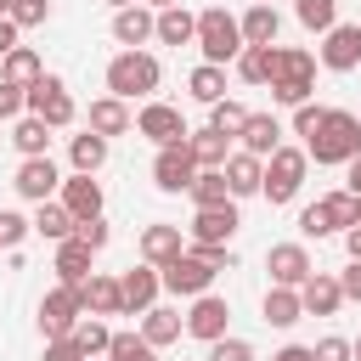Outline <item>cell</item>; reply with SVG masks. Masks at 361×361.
Segmentation results:
<instances>
[{"mask_svg": "<svg viewBox=\"0 0 361 361\" xmlns=\"http://www.w3.org/2000/svg\"><path fill=\"white\" fill-rule=\"evenodd\" d=\"M28 226H34L39 237H51V243H68V237H73V214H68V209H62L56 197H51V203H39Z\"/></svg>", "mask_w": 361, "mask_h": 361, "instance_id": "obj_35", "label": "cell"}, {"mask_svg": "<svg viewBox=\"0 0 361 361\" xmlns=\"http://www.w3.org/2000/svg\"><path fill=\"white\" fill-rule=\"evenodd\" d=\"M259 6H271V0H259Z\"/></svg>", "mask_w": 361, "mask_h": 361, "instance_id": "obj_60", "label": "cell"}, {"mask_svg": "<svg viewBox=\"0 0 361 361\" xmlns=\"http://www.w3.org/2000/svg\"><path fill=\"white\" fill-rule=\"evenodd\" d=\"M350 361H361V338H350Z\"/></svg>", "mask_w": 361, "mask_h": 361, "instance_id": "obj_57", "label": "cell"}, {"mask_svg": "<svg viewBox=\"0 0 361 361\" xmlns=\"http://www.w3.org/2000/svg\"><path fill=\"white\" fill-rule=\"evenodd\" d=\"M79 322H85V310H79V293L73 288H51L39 299V333H45V344L51 338H73Z\"/></svg>", "mask_w": 361, "mask_h": 361, "instance_id": "obj_8", "label": "cell"}, {"mask_svg": "<svg viewBox=\"0 0 361 361\" xmlns=\"http://www.w3.org/2000/svg\"><path fill=\"white\" fill-rule=\"evenodd\" d=\"M56 203H62L73 220H96V214H102V186H96L90 175H68V180L56 186Z\"/></svg>", "mask_w": 361, "mask_h": 361, "instance_id": "obj_20", "label": "cell"}, {"mask_svg": "<svg viewBox=\"0 0 361 361\" xmlns=\"http://www.w3.org/2000/svg\"><path fill=\"white\" fill-rule=\"evenodd\" d=\"M344 192H350V197H361V152L344 164Z\"/></svg>", "mask_w": 361, "mask_h": 361, "instance_id": "obj_52", "label": "cell"}, {"mask_svg": "<svg viewBox=\"0 0 361 361\" xmlns=\"http://www.w3.org/2000/svg\"><path fill=\"white\" fill-rule=\"evenodd\" d=\"M293 17L310 28V34H327L338 23V0H293Z\"/></svg>", "mask_w": 361, "mask_h": 361, "instance_id": "obj_38", "label": "cell"}, {"mask_svg": "<svg viewBox=\"0 0 361 361\" xmlns=\"http://www.w3.org/2000/svg\"><path fill=\"white\" fill-rule=\"evenodd\" d=\"M186 90H192V102H203V107L226 102V68H209V62H197V68H192V79H186Z\"/></svg>", "mask_w": 361, "mask_h": 361, "instance_id": "obj_33", "label": "cell"}, {"mask_svg": "<svg viewBox=\"0 0 361 361\" xmlns=\"http://www.w3.org/2000/svg\"><path fill=\"white\" fill-rule=\"evenodd\" d=\"M152 28H158V11H147L141 0L124 6V11H113V39H118L124 51H141V45L152 39Z\"/></svg>", "mask_w": 361, "mask_h": 361, "instance_id": "obj_19", "label": "cell"}, {"mask_svg": "<svg viewBox=\"0 0 361 361\" xmlns=\"http://www.w3.org/2000/svg\"><path fill=\"white\" fill-rule=\"evenodd\" d=\"M209 361H254V344L248 338H214L209 344Z\"/></svg>", "mask_w": 361, "mask_h": 361, "instance_id": "obj_47", "label": "cell"}, {"mask_svg": "<svg viewBox=\"0 0 361 361\" xmlns=\"http://www.w3.org/2000/svg\"><path fill=\"white\" fill-rule=\"evenodd\" d=\"M322 118H327V107H322V102H299V107H293V135H305V141H310V135L322 130Z\"/></svg>", "mask_w": 361, "mask_h": 361, "instance_id": "obj_44", "label": "cell"}, {"mask_svg": "<svg viewBox=\"0 0 361 361\" xmlns=\"http://www.w3.org/2000/svg\"><path fill=\"white\" fill-rule=\"evenodd\" d=\"M68 158H73V175H96V169L107 164V141L85 130V135H73V141H68Z\"/></svg>", "mask_w": 361, "mask_h": 361, "instance_id": "obj_34", "label": "cell"}, {"mask_svg": "<svg viewBox=\"0 0 361 361\" xmlns=\"http://www.w3.org/2000/svg\"><path fill=\"white\" fill-rule=\"evenodd\" d=\"M186 192H192V203H197V209H226V203H237L220 169H197V180H192Z\"/></svg>", "mask_w": 361, "mask_h": 361, "instance_id": "obj_32", "label": "cell"}, {"mask_svg": "<svg viewBox=\"0 0 361 361\" xmlns=\"http://www.w3.org/2000/svg\"><path fill=\"white\" fill-rule=\"evenodd\" d=\"M180 254H186V231L180 226H169V220L141 226V265H169Z\"/></svg>", "mask_w": 361, "mask_h": 361, "instance_id": "obj_16", "label": "cell"}, {"mask_svg": "<svg viewBox=\"0 0 361 361\" xmlns=\"http://www.w3.org/2000/svg\"><path fill=\"white\" fill-rule=\"evenodd\" d=\"M107 6H113V11H124V6H135V0H107Z\"/></svg>", "mask_w": 361, "mask_h": 361, "instance_id": "obj_58", "label": "cell"}, {"mask_svg": "<svg viewBox=\"0 0 361 361\" xmlns=\"http://www.w3.org/2000/svg\"><path fill=\"white\" fill-rule=\"evenodd\" d=\"M192 180H197V158H192V147H186V141L158 147V158H152V186H158V192H186Z\"/></svg>", "mask_w": 361, "mask_h": 361, "instance_id": "obj_10", "label": "cell"}, {"mask_svg": "<svg viewBox=\"0 0 361 361\" xmlns=\"http://www.w3.org/2000/svg\"><path fill=\"white\" fill-rule=\"evenodd\" d=\"M226 322H231V305H226L220 293H197V299H192V310H186V333H192V338H203V344L226 338Z\"/></svg>", "mask_w": 361, "mask_h": 361, "instance_id": "obj_14", "label": "cell"}, {"mask_svg": "<svg viewBox=\"0 0 361 361\" xmlns=\"http://www.w3.org/2000/svg\"><path fill=\"white\" fill-rule=\"evenodd\" d=\"M243 152H254V158H271L276 147H282V124L271 118V113H248V124H243Z\"/></svg>", "mask_w": 361, "mask_h": 361, "instance_id": "obj_25", "label": "cell"}, {"mask_svg": "<svg viewBox=\"0 0 361 361\" xmlns=\"http://www.w3.org/2000/svg\"><path fill=\"white\" fill-rule=\"evenodd\" d=\"M299 305H305V316H333V310L344 305V293H338V276H322V271H310V276L299 282Z\"/></svg>", "mask_w": 361, "mask_h": 361, "instance_id": "obj_23", "label": "cell"}, {"mask_svg": "<svg viewBox=\"0 0 361 361\" xmlns=\"http://www.w3.org/2000/svg\"><path fill=\"white\" fill-rule=\"evenodd\" d=\"M73 344H79V355H85V361H102V355H107V344H113V333L90 316V322H79V327H73Z\"/></svg>", "mask_w": 361, "mask_h": 361, "instance_id": "obj_40", "label": "cell"}, {"mask_svg": "<svg viewBox=\"0 0 361 361\" xmlns=\"http://www.w3.org/2000/svg\"><path fill=\"white\" fill-rule=\"evenodd\" d=\"M45 361H85V355H79L73 338H51V344H45Z\"/></svg>", "mask_w": 361, "mask_h": 361, "instance_id": "obj_50", "label": "cell"}, {"mask_svg": "<svg viewBox=\"0 0 361 361\" xmlns=\"http://www.w3.org/2000/svg\"><path fill=\"white\" fill-rule=\"evenodd\" d=\"M11 51H17V23H11V17H0V62H6Z\"/></svg>", "mask_w": 361, "mask_h": 361, "instance_id": "obj_53", "label": "cell"}, {"mask_svg": "<svg viewBox=\"0 0 361 361\" xmlns=\"http://www.w3.org/2000/svg\"><path fill=\"white\" fill-rule=\"evenodd\" d=\"M299 316H305L299 288H271V293H265V322H271V327H293Z\"/></svg>", "mask_w": 361, "mask_h": 361, "instance_id": "obj_36", "label": "cell"}, {"mask_svg": "<svg viewBox=\"0 0 361 361\" xmlns=\"http://www.w3.org/2000/svg\"><path fill=\"white\" fill-rule=\"evenodd\" d=\"M192 45L203 51L209 68H226V62H237V51H243V28H237V17H231L226 6H209V11H197V39H192Z\"/></svg>", "mask_w": 361, "mask_h": 361, "instance_id": "obj_4", "label": "cell"}, {"mask_svg": "<svg viewBox=\"0 0 361 361\" xmlns=\"http://www.w3.org/2000/svg\"><path fill=\"white\" fill-rule=\"evenodd\" d=\"M152 39H164V45H192V39H197V17H192L186 6H169V11H158Z\"/></svg>", "mask_w": 361, "mask_h": 361, "instance_id": "obj_29", "label": "cell"}, {"mask_svg": "<svg viewBox=\"0 0 361 361\" xmlns=\"http://www.w3.org/2000/svg\"><path fill=\"white\" fill-rule=\"evenodd\" d=\"M271 361H310V350H305V344H282Z\"/></svg>", "mask_w": 361, "mask_h": 361, "instance_id": "obj_54", "label": "cell"}, {"mask_svg": "<svg viewBox=\"0 0 361 361\" xmlns=\"http://www.w3.org/2000/svg\"><path fill=\"white\" fill-rule=\"evenodd\" d=\"M322 203H327V220H333V231H350V226H361V203H355L350 192H327Z\"/></svg>", "mask_w": 361, "mask_h": 361, "instance_id": "obj_42", "label": "cell"}, {"mask_svg": "<svg viewBox=\"0 0 361 361\" xmlns=\"http://www.w3.org/2000/svg\"><path fill=\"white\" fill-rule=\"evenodd\" d=\"M243 124H248V107H243V102H231V96H226V102H214V107H209V130H220V135H231V141H237V135H243Z\"/></svg>", "mask_w": 361, "mask_h": 361, "instance_id": "obj_39", "label": "cell"}, {"mask_svg": "<svg viewBox=\"0 0 361 361\" xmlns=\"http://www.w3.org/2000/svg\"><path fill=\"white\" fill-rule=\"evenodd\" d=\"M147 11H169V6H180V0H141Z\"/></svg>", "mask_w": 361, "mask_h": 361, "instance_id": "obj_56", "label": "cell"}, {"mask_svg": "<svg viewBox=\"0 0 361 361\" xmlns=\"http://www.w3.org/2000/svg\"><path fill=\"white\" fill-rule=\"evenodd\" d=\"M180 333H186V316H180V310H169V305H152V310H141V338H147L152 350L175 344Z\"/></svg>", "mask_w": 361, "mask_h": 361, "instance_id": "obj_24", "label": "cell"}, {"mask_svg": "<svg viewBox=\"0 0 361 361\" xmlns=\"http://www.w3.org/2000/svg\"><path fill=\"white\" fill-rule=\"evenodd\" d=\"M130 102H118V96H96L90 102V135H102V141H113V135H130Z\"/></svg>", "mask_w": 361, "mask_h": 361, "instance_id": "obj_21", "label": "cell"}, {"mask_svg": "<svg viewBox=\"0 0 361 361\" xmlns=\"http://www.w3.org/2000/svg\"><path fill=\"white\" fill-rule=\"evenodd\" d=\"M11 141H17L23 158H51V124L34 118V113H23V118L11 124Z\"/></svg>", "mask_w": 361, "mask_h": 361, "instance_id": "obj_27", "label": "cell"}, {"mask_svg": "<svg viewBox=\"0 0 361 361\" xmlns=\"http://www.w3.org/2000/svg\"><path fill=\"white\" fill-rule=\"evenodd\" d=\"M135 135H147L152 147H175V141H186L192 130H186L180 107H169V102H147V107L135 113Z\"/></svg>", "mask_w": 361, "mask_h": 361, "instance_id": "obj_9", "label": "cell"}, {"mask_svg": "<svg viewBox=\"0 0 361 361\" xmlns=\"http://www.w3.org/2000/svg\"><path fill=\"white\" fill-rule=\"evenodd\" d=\"M322 68H333V73L361 68V23H333L322 34Z\"/></svg>", "mask_w": 361, "mask_h": 361, "instance_id": "obj_12", "label": "cell"}, {"mask_svg": "<svg viewBox=\"0 0 361 361\" xmlns=\"http://www.w3.org/2000/svg\"><path fill=\"white\" fill-rule=\"evenodd\" d=\"M118 293H124V316L152 310V305H158V293H164L158 265H135V271H124V276H118Z\"/></svg>", "mask_w": 361, "mask_h": 361, "instance_id": "obj_18", "label": "cell"}, {"mask_svg": "<svg viewBox=\"0 0 361 361\" xmlns=\"http://www.w3.org/2000/svg\"><path fill=\"white\" fill-rule=\"evenodd\" d=\"M214 265H203L192 248L180 254V259H169V265H158V282H164V293H175V299H197V293H209L214 288Z\"/></svg>", "mask_w": 361, "mask_h": 361, "instance_id": "obj_7", "label": "cell"}, {"mask_svg": "<svg viewBox=\"0 0 361 361\" xmlns=\"http://www.w3.org/2000/svg\"><path fill=\"white\" fill-rule=\"evenodd\" d=\"M355 152H361V118L344 113V107H327L322 130L305 141V158H316V164H350Z\"/></svg>", "mask_w": 361, "mask_h": 361, "instance_id": "obj_2", "label": "cell"}, {"mask_svg": "<svg viewBox=\"0 0 361 361\" xmlns=\"http://www.w3.org/2000/svg\"><path fill=\"white\" fill-rule=\"evenodd\" d=\"M0 118H23V90L0 79Z\"/></svg>", "mask_w": 361, "mask_h": 361, "instance_id": "obj_49", "label": "cell"}, {"mask_svg": "<svg viewBox=\"0 0 361 361\" xmlns=\"http://www.w3.org/2000/svg\"><path fill=\"white\" fill-rule=\"evenodd\" d=\"M338 293H344V299H355V305H361V259H350V271H344V276H338Z\"/></svg>", "mask_w": 361, "mask_h": 361, "instance_id": "obj_51", "label": "cell"}, {"mask_svg": "<svg viewBox=\"0 0 361 361\" xmlns=\"http://www.w3.org/2000/svg\"><path fill=\"white\" fill-rule=\"evenodd\" d=\"M56 276H62V288H79V282L90 276V248H85L79 237L56 243Z\"/></svg>", "mask_w": 361, "mask_h": 361, "instance_id": "obj_30", "label": "cell"}, {"mask_svg": "<svg viewBox=\"0 0 361 361\" xmlns=\"http://www.w3.org/2000/svg\"><path fill=\"white\" fill-rule=\"evenodd\" d=\"M265 85H271V96L282 107L310 102V90H316V56L299 51V45H271V79Z\"/></svg>", "mask_w": 361, "mask_h": 361, "instance_id": "obj_1", "label": "cell"}, {"mask_svg": "<svg viewBox=\"0 0 361 361\" xmlns=\"http://www.w3.org/2000/svg\"><path fill=\"white\" fill-rule=\"evenodd\" d=\"M23 113H34V118H45L51 130H62V124H73V96H68V85L56 79V73H39L28 90H23Z\"/></svg>", "mask_w": 361, "mask_h": 361, "instance_id": "obj_6", "label": "cell"}, {"mask_svg": "<svg viewBox=\"0 0 361 361\" xmlns=\"http://www.w3.org/2000/svg\"><path fill=\"white\" fill-rule=\"evenodd\" d=\"M39 73H45V62H39V51H28V45H17V51L0 62V79H6V85H17V90H28Z\"/></svg>", "mask_w": 361, "mask_h": 361, "instance_id": "obj_31", "label": "cell"}, {"mask_svg": "<svg viewBox=\"0 0 361 361\" xmlns=\"http://www.w3.org/2000/svg\"><path fill=\"white\" fill-rule=\"evenodd\" d=\"M220 175H226L231 197H254L259 180H265V158H254V152H231V158L220 164Z\"/></svg>", "mask_w": 361, "mask_h": 361, "instance_id": "obj_22", "label": "cell"}, {"mask_svg": "<svg viewBox=\"0 0 361 361\" xmlns=\"http://www.w3.org/2000/svg\"><path fill=\"white\" fill-rule=\"evenodd\" d=\"M107 361H158V350H152L141 333H113V344H107Z\"/></svg>", "mask_w": 361, "mask_h": 361, "instance_id": "obj_41", "label": "cell"}, {"mask_svg": "<svg viewBox=\"0 0 361 361\" xmlns=\"http://www.w3.org/2000/svg\"><path fill=\"white\" fill-rule=\"evenodd\" d=\"M355 203H361V197H355Z\"/></svg>", "mask_w": 361, "mask_h": 361, "instance_id": "obj_61", "label": "cell"}, {"mask_svg": "<svg viewBox=\"0 0 361 361\" xmlns=\"http://www.w3.org/2000/svg\"><path fill=\"white\" fill-rule=\"evenodd\" d=\"M299 231L305 237H333V220H327V203H310V209H299Z\"/></svg>", "mask_w": 361, "mask_h": 361, "instance_id": "obj_45", "label": "cell"}, {"mask_svg": "<svg viewBox=\"0 0 361 361\" xmlns=\"http://www.w3.org/2000/svg\"><path fill=\"white\" fill-rule=\"evenodd\" d=\"M73 237H79V243L96 254V248H107V237H113V231H107V220L96 214V220H73Z\"/></svg>", "mask_w": 361, "mask_h": 361, "instance_id": "obj_46", "label": "cell"}, {"mask_svg": "<svg viewBox=\"0 0 361 361\" xmlns=\"http://www.w3.org/2000/svg\"><path fill=\"white\" fill-rule=\"evenodd\" d=\"M11 186H17L28 203H51V197H56V186H62V169H56L51 158H23Z\"/></svg>", "mask_w": 361, "mask_h": 361, "instance_id": "obj_15", "label": "cell"}, {"mask_svg": "<svg viewBox=\"0 0 361 361\" xmlns=\"http://www.w3.org/2000/svg\"><path fill=\"white\" fill-rule=\"evenodd\" d=\"M79 310L85 316H124V293H118V276H102V271H90L79 288Z\"/></svg>", "mask_w": 361, "mask_h": 361, "instance_id": "obj_17", "label": "cell"}, {"mask_svg": "<svg viewBox=\"0 0 361 361\" xmlns=\"http://www.w3.org/2000/svg\"><path fill=\"white\" fill-rule=\"evenodd\" d=\"M6 11H11V0H0V17H6Z\"/></svg>", "mask_w": 361, "mask_h": 361, "instance_id": "obj_59", "label": "cell"}, {"mask_svg": "<svg viewBox=\"0 0 361 361\" xmlns=\"http://www.w3.org/2000/svg\"><path fill=\"white\" fill-rule=\"evenodd\" d=\"M11 23H17V34L23 28H39L45 17H51V0H11V11H6Z\"/></svg>", "mask_w": 361, "mask_h": 361, "instance_id": "obj_43", "label": "cell"}, {"mask_svg": "<svg viewBox=\"0 0 361 361\" xmlns=\"http://www.w3.org/2000/svg\"><path fill=\"white\" fill-rule=\"evenodd\" d=\"M265 271H271V288H299L316 265H310V248H305V243H271Z\"/></svg>", "mask_w": 361, "mask_h": 361, "instance_id": "obj_11", "label": "cell"}, {"mask_svg": "<svg viewBox=\"0 0 361 361\" xmlns=\"http://www.w3.org/2000/svg\"><path fill=\"white\" fill-rule=\"evenodd\" d=\"M186 147H192V158H197V169H220L226 158H231V135H220V130H192L186 135Z\"/></svg>", "mask_w": 361, "mask_h": 361, "instance_id": "obj_28", "label": "cell"}, {"mask_svg": "<svg viewBox=\"0 0 361 361\" xmlns=\"http://www.w3.org/2000/svg\"><path fill=\"white\" fill-rule=\"evenodd\" d=\"M158 79H164V68H158V56H152V51H118V56L107 62V96H118V102L152 96V90H158Z\"/></svg>", "mask_w": 361, "mask_h": 361, "instance_id": "obj_3", "label": "cell"}, {"mask_svg": "<svg viewBox=\"0 0 361 361\" xmlns=\"http://www.w3.org/2000/svg\"><path fill=\"white\" fill-rule=\"evenodd\" d=\"M305 169H310V158H305V147H276L271 158H265V180H259V197L276 209V203H293L299 197V186H305Z\"/></svg>", "mask_w": 361, "mask_h": 361, "instance_id": "obj_5", "label": "cell"}, {"mask_svg": "<svg viewBox=\"0 0 361 361\" xmlns=\"http://www.w3.org/2000/svg\"><path fill=\"white\" fill-rule=\"evenodd\" d=\"M237 28H243V45H276L282 17H276V6H248V11L237 17Z\"/></svg>", "mask_w": 361, "mask_h": 361, "instance_id": "obj_26", "label": "cell"}, {"mask_svg": "<svg viewBox=\"0 0 361 361\" xmlns=\"http://www.w3.org/2000/svg\"><path fill=\"white\" fill-rule=\"evenodd\" d=\"M237 79L243 85H265L271 79V45H243L237 51Z\"/></svg>", "mask_w": 361, "mask_h": 361, "instance_id": "obj_37", "label": "cell"}, {"mask_svg": "<svg viewBox=\"0 0 361 361\" xmlns=\"http://www.w3.org/2000/svg\"><path fill=\"white\" fill-rule=\"evenodd\" d=\"M310 361H350V338H338V333L322 338V344L310 350Z\"/></svg>", "mask_w": 361, "mask_h": 361, "instance_id": "obj_48", "label": "cell"}, {"mask_svg": "<svg viewBox=\"0 0 361 361\" xmlns=\"http://www.w3.org/2000/svg\"><path fill=\"white\" fill-rule=\"evenodd\" d=\"M237 203H226V209H197L192 214V226H186V243H197V248H214V243H231L237 237Z\"/></svg>", "mask_w": 361, "mask_h": 361, "instance_id": "obj_13", "label": "cell"}, {"mask_svg": "<svg viewBox=\"0 0 361 361\" xmlns=\"http://www.w3.org/2000/svg\"><path fill=\"white\" fill-rule=\"evenodd\" d=\"M344 248H350V259H361V226H350V231H344Z\"/></svg>", "mask_w": 361, "mask_h": 361, "instance_id": "obj_55", "label": "cell"}]
</instances>
